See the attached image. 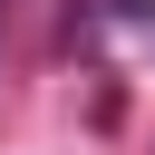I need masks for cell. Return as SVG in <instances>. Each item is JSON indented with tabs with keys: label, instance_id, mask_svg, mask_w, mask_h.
Masks as SVG:
<instances>
[{
	"label": "cell",
	"instance_id": "1",
	"mask_svg": "<svg viewBox=\"0 0 155 155\" xmlns=\"http://www.w3.org/2000/svg\"><path fill=\"white\" fill-rule=\"evenodd\" d=\"M145 29H155V10H145Z\"/></svg>",
	"mask_w": 155,
	"mask_h": 155
}]
</instances>
